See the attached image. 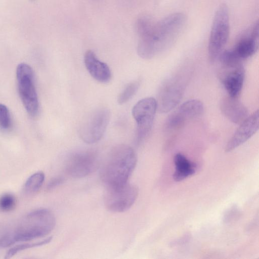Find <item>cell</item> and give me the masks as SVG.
<instances>
[{
	"label": "cell",
	"mask_w": 259,
	"mask_h": 259,
	"mask_svg": "<svg viewBox=\"0 0 259 259\" xmlns=\"http://www.w3.org/2000/svg\"><path fill=\"white\" fill-rule=\"evenodd\" d=\"M186 22L183 13H175L158 22L151 20L140 25L136 29L139 37L138 55L149 59L165 51L180 34Z\"/></svg>",
	"instance_id": "cell-1"
},
{
	"label": "cell",
	"mask_w": 259,
	"mask_h": 259,
	"mask_svg": "<svg viewBox=\"0 0 259 259\" xmlns=\"http://www.w3.org/2000/svg\"><path fill=\"white\" fill-rule=\"evenodd\" d=\"M56 224L53 212L39 208L24 215L13 224L0 225V239L6 247L16 242H27L50 234Z\"/></svg>",
	"instance_id": "cell-2"
},
{
	"label": "cell",
	"mask_w": 259,
	"mask_h": 259,
	"mask_svg": "<svg viewBox=\"0 0 259 259\" xmlns=\"http://www.w3.org/2000/svg\"><path fill=\"white\" fill-rule=\"evenodd\" d=\"M137 163L134 150L125 144L114 147L102 165L101 178L107 188L127 183Z\"/></svg>",
	"instance_id": "cell-3"
},
{
	"label": "cell",
	"mask_w": 259,
	"mask_h": 259,
	"mask_svg": "<svg viewBox=\"0 0 259 259\" xmlns=\"http://www.w3.org/2000/svg\"><path fill=\"white\" fill-rule=\"evenodd\" d=\"M230 32L229 9L225 4L217 10L212 21L208 41V52L210 62L219 58L228 40Z\"/></svg>",
	"instance_id": "cell-4"
},
{
	"label": "cell",
	"mask_w": 259,
	"mask_h": 259,
	"mask_svg": "<svg viewBox=\"0 0 259 259\" xmlns=\"http://www.w3.org/2000/svg\"><path fill=\"white\" fill-rule=\"evenodd\" d=\"M16 78L19 94L24 107L30 116H35L38 112L39 102L32 68L26 63H20L16 69Z\"/></svg>",
	"instance_id": "cell-5"
},
{
	"label": "cell",
	"mask_w": 259,
	"mask_h": 259,
	"mask_svg": "<svg viewBox=\"0 0 259 259\" xmlns=\"http://www.w3.org/2000/svg\"><path fill=\"white\" fill-rule=\"evenodd\" d=\"M186 80L180 75L169 77L161 83L157 95V110L167 113L180 102L186 88Z\"/></svg>",
	"instance_id": "cell-6"
},
{
	"label": "cell",
	"mask_w": 259,
	"mask_h": 259,
	"mask_svg": "<svg viewBox=\"0 0 259 259\" xmlns=\"http://www.w3.org/2000/svg\"><path fill=\"white\" fill-rule=\"evenodd\" d=\"M157 110L156 99L147 97L139 101L132 109V115L137 123L136 142L139 144L149 134Z\"/></svg>",
	"instance_id": "cell-7"
},
{
	"label": "cell",
	"mask_w": 259,
	"mask_h": 259,
	"mask_svg": "<svg viewBox=\"0 0 259 259\" xmlns=\"http://www.w3.org/2000/svg\"><path fill=\"white\" fill-rule=\"evenodd\" d=\"M110 111L105 108L95 110L81 124L79 134L87 144L98 142L103 137L110 119Z\"/></svg>",
	"instance_id": "cell-8"
},
{
	"label": "cell",
	"mask_w": 259,
	"mask_h": 259,
	"mask_svg": "<svg viewBox=\"0 0 259 259\" xmlns=\"http://www.w3.org/2000/svg\"><path fill=\"white\" fill-rule=\"evenodd\" d=\"M99 159L95 151L83 150L71 153L65 161L66 172L75 178L85 177L98 167Z\"/></svg>",
	"instance_id": "cell-9"
},
{
	"label": "cell",
	"mask_w": 259,
	"mask_h": 259,
	"mask_svg": "<svg viewBox=\"0 0 259 259\" xmlns=\"http://www.w3.org/2000/svg\"><path fill=\"white\" fill-rule=\"evenodd\" d=\"M107 188L105 204L108 209L113 212H121L128 210L135 203L138 195L137 187L128 183Z\"/></svg>",
	"instance_id": "cell-10"
},
{
	"label": "cell",
	"mask_w": 259,
	"mask_h": 259,
	"mask_svg": "<svg viewBox=\"0 0 259 259\" xmlns=\"http://www.w3.org/2000/svg\"><path fill=\"white\" fill-rule=\"evenodd\" d=\"M219 76L229 96L238 98L241 91L245 77L242 63L221 64Z\"/></svg>",
	"instance_id": "cell-11"
},
{
	"label": "cell",
	"mask_w": 259,
	"mask_h": 259,
	"mask_svg": "<svg viewBox=\"0 0 259 259\" xmlns=\"http://www.w3.org/2000/svg\"><path fill=\"white\" fill-rule=\"evenodd\" d=\"M258 129V111H255L248 116L234 133L225 147V151L229 152L243 144L250 139Z\"/></svg>",
	"instance_id": "cell-12"
},
{
	"label": "cell",
	"mask_w": 259,
	"mask_h": 259,
	"mask_svg": "<svg viewBox=\"0 0 259 259\" xmlns=\"http://www.w3.org/2000/svg\"><path fill=\"white\" fill-rule=\"evenodd\" d=\"M220 108L226 118L236 124H240L248 116L246 106L237 98L229 95L221 100Z\"/></svg>",
	"instance_id": "cell-13"
},
{
	"label": "cell",
	"mask_w": 259,
	"mask_h": 259,
	"mask_svg": "<svg viewBox=\"0 0 259 259\" xmlns=\"http://www.w3.org/2000/svg\"><path fill=\"white\" fill-rule=\"evenodd\" d=\"M84 63L87 70L95 80L102 83L110 80L111 72L109 66L100 60L92 50L85 52Z\"/></svg>",
	"instance_id": "cell-14"
},
{
	"label": "cell",
	"mask_w": 259,
	"mask_h": 259,
	"mask_svg": "<svg viewBox=\"0 0 259 259\" xmlns=\"http://www.w3.org/2000/svg\"><path fill=\"white\" fill-rule=\"evenodd\" d=\"M258 36L250 33L239 39L231 49L240 60L243 61L253 55L258 49Z\"/></svg>",
	"instance_id": "cell-15"
},
{
	"label": "cell",
	"mask_w": 259,
	"mask_h": 259,
	"mask_svg": "<svg viewBox=\"0 0 259 259\" xmlns=\"http://www.w3.org/2000/svg\"><path fill=\"white\" fill-rule=\"evenodd\" d=\"M175 171L174 179L177 182L182 181L193 175L196 170V165L191 161L183 154L178 153L174 157Z\"/></svg>",
	"instance_id": "cell-16"
},
{
	"label": "cell",
	"mask_w": 259,
	"mask_h": 259,
	"mask_svg": "<svg viewBox=\"0 0 259 259\" xmlns=\"http://www.w3.org/2000/svg\"><path fill=\"white\" fill-rule=\"evenodd\" d=\"M178 111L188 119L201 115L203 112L204 106L203 103L199 100H190L183 103Z\"/></svg>",
	"instance_id": "cell-17"
},
{
	"label": "cell",
	"mask_w": 259,
	"mask_h": 259,
	"mask_svg": "<svg viewBox=\"0 0 259 259\" xmlns=\"http://www.w3.org/2000/svg\"><path fill=\"white\" fill-rule=\"evenodd\" d=\"M45 178V174L41 171H37L31 175L24 184L25 193L27 194L36 193L42 185Z\"/></svg>",
	"instance_id": "cell-18"
},
{
	"label": "cell",
	"mask_w": 259,
	"mask_h": 259,
	"mask_svg": "<svg viewBox=\"0 0 259 259\" xmlns=\"http://www.w3.org/2000/svg\"><path fill=\"white\" fill-rule=\"evenodd\" d=\"M52 239V237H49L45 239L38 242L33 243H24L16 245L13 247H11L7 251L5 258H9L22 250H25L27 249L38 247L46 244L49 243L51 241Z\"/></svg>",
	"instance_id": "cell-19"
},
{
	"label": "cell",
	"mask_w": 259,
	"mask_h": 259,
	"mask_svg": "<svg viewBox=\"0 0 259 259\" xmlns=\"http://www.w3.org/2000/svg\"><path fill=\"white\" fill-rule=\"evenodd\" d=\"M140 87L138 80L132 81L126 85L117 98L119 104H123L128 102L137 93Z\"/></svg>",
	"instance_id": "cell-20"
},
{
	"label": "cell",
	"mask_w": 259,
	"mask_h": 259,
	"mask_svg": "<svg viewBox=\"0 0 259 259\" xmlns=\"http://www.w3.org/2000/svg\"><path fill=\"white\" fill-rule=\"evenodd\" d=\"M186 120L185 117L177 110L172 113L167 119L165 128L170 131L178 130L184 124Z\"/></svg>",
	"instance_id": "cell-21"
},
{
	"label": "cell",
	"mask_w": 259,
	"mask_h": 259,
	"mask_svg": "<svg viewBox=\"0 0 259 259\" xmlns=\"http://www.w3.org/2000/svg\"><path fill=\"white\" fill-rule=\"evenodd\" d=\"M16 199L11 193H5L0 196V211L9 212L15 207Z\"/></svg>",
	"instance_id": "cell-22"
},
{
	"label": "cell",
	"mask_w": 259,
	"mask_h": 259,
	"mask_svg": "<svg viewBox=\"0 0 259 259\" xmlns=\"http://www.w3.org/2000/svg\"><path fill=\"white\" fill-rule=\"evenodd\" d=\"M11 125L12 121L9 109L5 105L0 103V128L7 131Z\"/></svg>",
	"instance_id": "cell-23"
},
{
	"label": "cell",
	"mask_w": 259,
	"mask_h": 259,
	"mask_svg": "<svg viewBox=\"0 0 259 259\" xmlns=\"http://www.w3.org/2000/svg\"><path fill=\"white\" fill-rule=\"evenodd\" d=\"M63 182L62 178L57 177L52 179L48 185V188L49 189L54 188V187L59 185Z\"/></svg>",
	"instance_id": "cell-24"
}]
</instances>
